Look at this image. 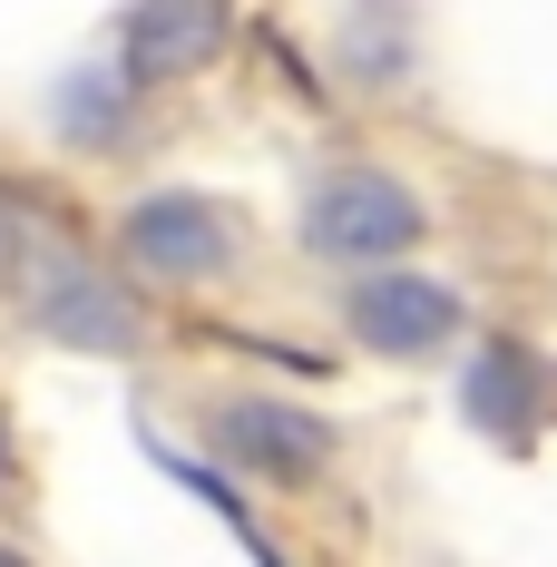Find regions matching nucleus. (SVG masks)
<instances>
[{"label": "nucleus", "instance_id": "2", "mask_svg": "<svg viewBox=\"0 0 557 567\" xmlns=\"http://www.w3.org/2000/svg\"><path fill=\"white\" fill-rule=\"evenodd\" d=\"M411 235H421V206L391 176H342L313 206V245H333V255H382V245H411Z\"/></svg>", "mask_w": 557, "mask_h": 567}, {"label": "nucleus", "instance_id": "6", "mask_svg": "<svg viewBox=\"0 0 557 567\" xmlns=\"http://www.w3.org/2000/svg\"><path fill=\"white\" fill-rule=\"evenodd\" d=\"M0 489H10V451H0Z\"/></svg>", "mask_w": 557, "mask_h": 567}, {"label": "nucleus", "instance_id": "1", "mask_svg": "<svg viewBox=\"0 0 557 567\" xmlns=\"http://www.w3.org/2000/svg\"><path fill=\"white\" fill-rule=\"evenodd\" d=\"M352 333L372 352H431V342L460 333V293L450 284H421V275H382L352 293Z\"/></svg>", "mask_w": 557, "mask_h": 567}, {"label": "nucleus", "instance_id": "5", "mask_svg": "<svg viewBox=\"0 0 557 567\" xmlns=\"http://www.w3.org/2000/svg\"><path fill=\"white\" fill-rule=\"evenodd\" d=\"M225 441H235V451H255L265 470H303V460L323 451V431H313V421H293V411H275V401H235V411H225Z\"/></svg>", "mask_w": 557, "mask_h": 567}, {"label": "nucleus", "instance_id": "4", "mask_svg": "<svg viewBox=\"0 0 557 567\" xmlns=\"http://www.w3.org/2000/svg\"><path fill=\"white\" fill-rule=\"evenodd\" d=\"M225 40V10L216 0H147L127 20V69H186Z\"/></svg>", "mask_w": 557, "mask_h": 567}, {"label": "nucleus", "instance_id": "3", "mask_svg": "<svg viewBox=\"0 0 557 567\" xmlns=\"http://www.w3.org/2000/svg\"><path fill=\"white\" fill-rule=\"evenodd\" d=\"M127 245H137V265H157V275H216L225 255H235V235L216 226V206H196V196H157V206L127 226Z\"/></svg>", "mask_w": 557, "mask_h": 567}, {"label": "nucleus", "instance_id": "7", "mask_svg": "<svg viewBox=\"0 0 557 567\" xmlns=\"http://www.w3.org/2000/svg\"><path fill=\"white\" fill-rule=\"evenodd\" d=\"M0 567H20V558H0Z\"/></svg>", "mask_w": 557, "mask_h": 567}]
</instances>
